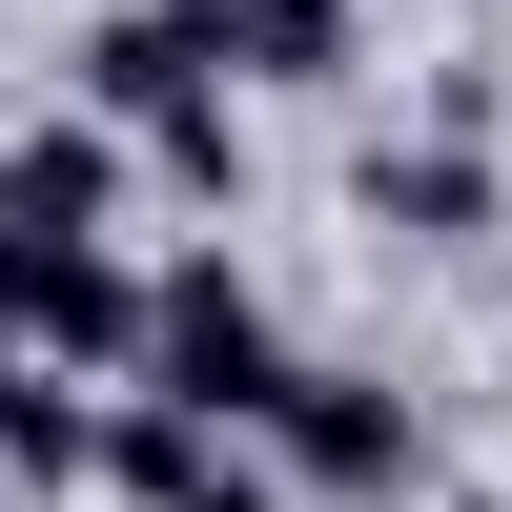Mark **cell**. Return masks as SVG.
Returning a JSON list of instances; mask_svg holds the SVG:
<instances>
[{
    "label": "cell",
    "instance_id": "obj_1",
    "mask_svg": "<svg viewBox=\"0 0 512 512\" xmlns=\"http://www.w3.org/2000/svg\"><path fill=\"white\" fill-rule=\"evenodd\" d=\"M246 451L287 472V512H390V492H431V431H410V390H390V369H308V349L267 369Z\"/></svg>",
    "mask_w": 512,
    "mask_h": 512
},
{
    "label": "cell",
    "instance_id": "obj_2",
    "mask_svg": "<svg viewBox=\"0 0 512 512\" xmlns=\"http://www.w3.org/2000/svg\"><path fill=\"white\" fill-rule=\"evenodd\" d=\"M267 369H287L267 287H246L226 246H185V267H144V328H123L103 390H164V410H205V431H246V410H267Z\"/></svg>",
    "mask_w": 512,
    "mask_h": 512
},
{
    "label": "cell",
    "instance_id": "obj_3",
    "mask_svg": "<svg viewBox=\"0 0 512 512\" xmlns=\"http://www.w3.org/2000/svg\"><path fill=\"white\" fill-rule=\"evenodd\" d=\"M123 328H144V267H123L82 205H0V349H41V369H82V390H103Z\"/></svg>",
    "mask_w": 512,
    "mask_h": 512
},
{
    "label": "cell",
    "instance_id": "obj_4",
    "mask_svg": "<svg viewBox=\"0 0 512 512\" xmlns=\"http://www.w3.org/2000/svg\"><path fill=\"white\" fill-rule=\"evenodd\" d=\"M205 82H226V62H205L185 0H103V21H82V103H103V123H164V103H205Z\"/></svg>",
    "mask_w": 512,
    "mask_h": 512
},
{
    "label": "cell",
    "instance_id": "obj_5",
    "mask_svg": "<svg viewBox=\"0 0 512 512\" xmlns=\"http://www.w3.org/2000/svg\"><path fill=\"white\" fill-rule=\"evenodd\" d=\"M349 205H369L390 246H472V226H492V144H472V123H431V144H369V164H349Z\"/></svg>",
    "mask_w": 512,
    "mask_h": 512
},
{
    "label": "cell",
    "instance_id": "obj_6",
    "mask_svg": "<svg viewBox=\"0 0 512 512\" xmlns=\"http://www.w3.org/2000/svg\"><path fill=\"white\" fill-rule=\"evenodd\" d=\"M226 82H349L369 62V0H185Z\"/></svg>",
    "mask_w": 512,
    "mask_h": 512
},
{
    "label": "cell",
    "instance_id": "obj_7",
    "mask_svg": "<svg viewBox=\"0 0 512 512\" xmlns=\"http://www.w3.org/2000/svg\"><path fill=\"white\" fill-rule=\"evenodd\" d=\"M0 205H82V226H123V123H103V103L21 123V144H0Z\"/></svg>",
    "mask_w": 512,
    "mask_h": 512
},
{
    "label": "cell",
    "instance_id": "obj_8",
    "mask_svg": "<svg viewBox=\"0 0 512 512\" xmlns=\"http://www.w3.org/2000/svg\"><path fill=\"white\" fill-rule=\"evenodd\" d=\"M144 512H287V472H267V451H246V431H226V451H185V472H164Z\"/></svg>",
    "mask_w": 512,
    "mask_h": 512
},
{
    "label": "cell",
    "instance_id": "obj_9",
    "mask_svg": "<svg viewBox=\"0 0 512 512\" xmlns=\"http://www.w3.org/2000/svg\"><path fill=\"white\" fill-rule=\"evenodd\" d=\"M472 512H492V492H472Z\"/></svg>",
    "mask_w": 512,
    "mask_h": 512
}]
</instances>
